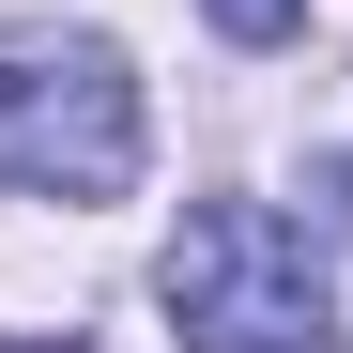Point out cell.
Returning <instances> with one entry per match:
<instances>
[{"instance_id": "1", "label": "cell", "mask_w": 353, "mask_h": 353, "mask_svg": "<svg viewBox=\"0 0 353 353\" xmlns=\"http://www.w3.org/2000/svg\"><path fill=\"white\" fill-rule=\"evenodd\" d=\"M154 292H169V323H185V353H338L323 246L276 200H200L185 230H169Z\"/></svg>"}, {"instance_id": "2", "label": "cell", "mask_w": 353, "mask_h": 353, "mask_svg": "<svg viewBox=\"0 0 353 353\" xmlns=\"http://www.w3.org/2000/svg\"><path fill=\"white\" fill-rule=\"evenodd\" d=\"M0 185L16 200H123L139 185V77L92 31L0 46Z\"/></svg>"}, {"instance_id": "3", "label": "cell", "mask_w": 353, "mask_h": 353, "mask_svg": "<svg viewBox=\"0 0 353 353\" xmlns=\"http://www.w3.org/2000/svg\"><path fill=\"white\" fill-rule=\"evenodd\" d=\"M200 16H215V31H230V46H276V31H292V16H307V0H200Z\"/></svg>"}, {"instance_id": "4", "label": "cell", "mask_w": 353, "mask_h": 353, "mask_svg": "<svg viewBox=\"0 0 353 353\" xmlns=\"http://www.w3.org/2000/svg\"><path fill=\"white\" fill-rule=\"evenodd\" d=\"M0 353H77V338H0Z\"/></svg>"}]
</instances>
